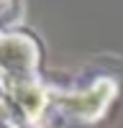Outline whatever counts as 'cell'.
<instances>
[{
    "label": "cell",
    "mask_w": 123,
    "mask_h": 128,
    "mask_svg": "<svg viewBox=\"0 0 123 128\" xmlns=\"http://www.w3.org/2000/svg\"><path fill=\"white\" fill-rule=\"evenodd\" d=\"M118 95V84L113 80H98L85 90H72V92H56L49 87V108L69 115L82 123H95L102 118L108 105Z\"/></svg>",
    "instance_id": "cell-1"
},
{
    "label": "cell",
    "mask_w": 123,
    "mask_h": 128,
    "mask_svg": "<svg viewBox=\"0 0 123 128\" xmlns=\"http://www.w3.org/2000/svg\"><path fill=\"white\" fill-rule=\"evenodd\" d=\"M41 51L34 36L23 31H5L0 34V90L10 82L38 77Z\"/></svg>",
    "instance_id": "cell-2"
},
{
    "label": "cell",
    "mask_w": 123,
    "mask_h": 128,
    "mask_svg": "<svg viewBox=\"0 0 123 128\" xmlns=\"http://www.w3.org/2000/svg\"><path fill=\"white\" fill-rule=\"evenodd\" d=\"M26 118L18 113V108L5 95H0V128H26Z\"/></svg>",
    "instance_id": "cell-3"
},
{
    "label": "cell",
    "mask_w": 123,
    "mask_h": 128,
    "mask_svg": "<svg viewBox=\"0 0 123 128\" xmlns=\"http://www.w3.org/2000/svg\"><path fill=\"white\" fill-rule=\"evenodd\" d=\"M20 20V0H0V34L13 31Z\"/></svg>",
    "instance_id": "cell-4"
}]
</instances>
